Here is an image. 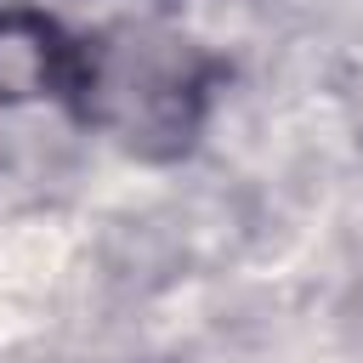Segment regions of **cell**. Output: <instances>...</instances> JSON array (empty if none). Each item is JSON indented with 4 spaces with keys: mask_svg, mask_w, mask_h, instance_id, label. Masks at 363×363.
<instances>
[{
    "mask_svg": "<svg viewBox=\"0 0 363 363\" xmlns=\"http://www.w3.org/2000/svg\"><path fill=\"white\" fill-rule=\"evenodd\" d=\"M79 45L40 11H0V102L68 96Z\"/></svg>",
    "mask_w": 363,
    "mask_h": 363,
    "instance_id": "cell-2",
    "label": "cell"
},
{
    "mask_svg": "<svg viewBox=\"0 0 363 363\" xmlns=\"http://www.w3.org/2000/svg\"><path fill=\"white\" fill-rule=\"evenodd\" d=\"M204 62L187 40L147 23H125L79 45L68 96L119 147L164 159L193 142L204 119Z\"/></svg>",
    "mask_w": 363,
    "mask_h": 363,
    "instance_id": "cell-1",
    "label": "cell"
}]
</instances>
